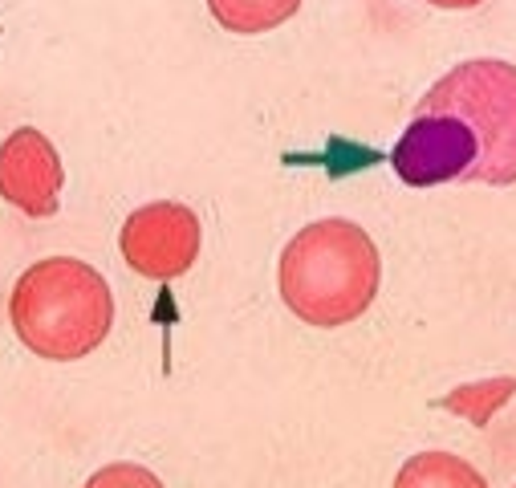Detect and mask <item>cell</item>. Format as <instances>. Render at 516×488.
I'll list each match as a JSON object with an SVG mask.
<instances>
[{
  "instance_id": "cell-3",
  "label": "cell",
  "mask_w": 516,
  "mask_h": 488,
  "mask_svg": "<svg viewBox=\"0 0 516 488\" xmlns=\"http://www.w3.org/2000/svg\"><path fill=\"white\" fill-rule=\"evenodd\" d=\"M415 114H451L472 131L480 155L468 179L516 183V66L500 57L460 61L423 94Z\"/></svg>"
},
{
  "instance_id": "cell-6",
  "label": "cell",
  "mask_w": 516,
  "mask_h": 488,
  "mask_svg": "<svg viewBox=\"0 0 516 488\" xmlns=\"http://www.w3.org/2000/svg\"><path fill=\"white\" fill-rule=\"evenodd\" d=\"M61 183H66L61 155L37 127H21L0 143V196L25 216H53L61 204Z\"/></svg>"
},
{
  "instance_id": "cell-11",
  "label": "cell",
  "mask_w": 516,
  "mask_h": 488,
  "mask_svg": "<svg viewBox=\"0 0 516 488\" xmlns=\"http://www.w3.org/2000/svg\"><path fill=\"white\" fill-rule=\"evenodd\" d=\"M435 9H476L480 0H431Z\"/></svg>"
},
{
  "instance_id": "cell-9",
  "label": "cell",
  "mask_w": 516,
  "mask_h": 488,
  "mask_svg": "<svg viewBox=\"0 0 516 488\" xmlns=\"http://www.w3.org/2000/svg\"><path fill=\"white\" fill-rule=\"evenodd\" d=\"M516 395V375H504V379H484V383H468V387H456L451 395L439 399V407L456 411V415H468L476 427H484L500 403H508Z\"/></svg>"
},
{
  "instance_id": "cell-7",
  "label": "cell",
  "mask_w": 516,
  "mask_h": 488,
  "mask_svg": "<svg viewBox=\"0 0 516 488\" xmlns=\"http://www.w3.org/2000/svg\"><path fill=\"white\" fill-rule=\"evenodd\" d=\"M395 488H488V480L456 452H419L399 468Z\"/></svg>"
},
{
  "instance_id": "cell-10",
  "label": "cell",
  "mask_w": 516,
  "mask_h": 488,
  "mask_svg": "<svg viewBox=\"0 0 516 488\" xmlns=\"http://www.w3.org/2000/svg\"><path fill=\"white\" fill-rule=\"evenodd\" d=\"M86 488H163V480H159L151 468H143V464L118 460V464L98 468V472L86 480Z\"/></svg>"
},
{
  "instance_id": "cell-2",
  "label": "cell",
  "mask_w": 516,
  "mask_h": 488,
  "mask_svg": "<svg viewBox=\"0 0 516 488\" xmlns=\"http://www.w3.org/2000/svg\"><path fill=\"white\" fill-rule=\"evenodd\" d=\"M9 318L33 354L49 362H74L106 342L114 326V293L94 265L49 257L17 277Z\"/></svg>"
},
{
  "instance_id": "cell-8",
  "label": "cell",
  "mask_w": 516,
  "mask_h": 488,
  "mask_svg": "<svg viewBox=\"0 0 516 488\" xmlns=\"http://www.w3.org/2000/svg\"><path fill=\"white\" fill-rule=\"evenodd\" d=\"M208 9L228 33L252 37V33H269L285 25L301 9V0H208Z\"/></svg>"
},
{
  "instance_id": "cell-5",
  "label": "cell",
  "mask_w": 516,
  "mask_h": 488,
  "mask_svg": "<svg viewBox=\"0 0 516 488\" xmlns=\"http://www.w3.org/2000/svg\"><path fill=\"white\" fill-rule=\"evenodd\" d=\"M480 147L472 131L451 114H415L391 151V167L411 188H435L447 179H468Z\"/></svg>"
},
{
  "instance_id": "cell-4",
  "label": "cell",
  "mask_w": 516,
  "mask_h": 488,
  "mask_svg": "<svg viewBox=\"0 0 516 488\" xmlns=\"http://www.w3.org/2000/svg\"><path fill=\"white\" fill-rule=\"evenodd\" d=\"M118 249L139 277L175 281L200 257V216L175 200L143 204L126 216Z\"/></svg>"
},
{
  "instance_id": "cell-1",
  "label": "cell",
  "mask_w": 516,
  "mask_h": 488,
  "mask_svg": "<svg viewBox=\"0 0 516 488\" xmlns=\"http://www.w3.org/2000/svg\"><path fill=\"white\" fill-rule=\"evenodd\" d=\"M281 297L305 326L334 330L370 310L382 261L366 228L346 216L305 224L281 253Z\"/></svg>"
}]
</instances>
